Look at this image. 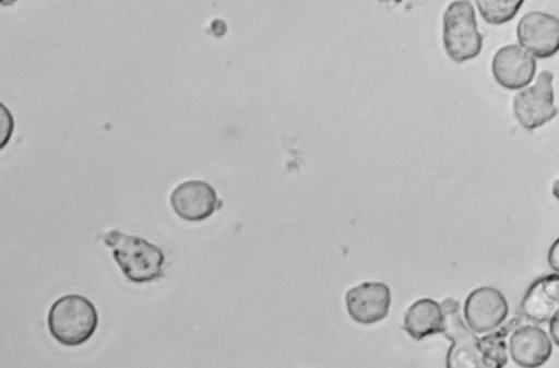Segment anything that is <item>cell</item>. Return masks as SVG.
<instances>
[{"mask_svg": "<svg viewBox=\"0 0 559 368\" xmlns=\"http://www.w3.org/2000/svg\"><path fill=\"white\" fill-rule=\"evenodd\" d=\"M102 238L112 249L115 261L129 281L146 283L163 276L165 256L160 248L117 229L104 233Z\"/></svg>", "mask_w": 559, "mask_h": 368, "instance_id": "1", "label": "cell"}, {"mask_svg": "<svg viewBox=\"0 0 559 368\" xmlns=\"http://www.w3.org/2000/svg\"><path fill=\"white\" fill-rule=\"evenodd\" d=\"M47 322L56 341L67 346H76L94 334L98 324V314L95 306L87 298L69 294L52 304Z\"/></svg>", "mask_w": 559, "mask_h": 368, "instance_id": "2", "label": "cell"}, {"mask_svg": "<svg viewBox=\"0 0 559 368\" xmlns=\"http://www.w3.org/2000/svg\"><path fill=\"white\" fill-rule=\"evenodd\" d=\"M442 40L445 52L457 63L471 60L481 51L483 36L468 0H454L443 12Z\"/></svg>", "mask_w": 559, "mask_h": 368, "instance_id": "3", "label": "cell"}, {"mask_svg": "<svg viewBox=\"0 0 559 368\" xmlns=\"http://www.w3.org/2000/svg\"><path fill=\"white\" fill-rule=\"evenodd\" d=\"M443 312V327L441 333L451 341L447 353V367L449 368H477L484 367L483 357L478 346V337L465 325L459 310L460 302L454 298H447L441 304Z\"/></svg>", "mask_w": 559, "mask_h": 368, "instance_id": "4", "label": "cell"}, {"mask_svg": "<svg viewBox=\"0 0 559 368\" xmlns=\"http://www.w3.org/2000/svg\"><path fill=\"white\" fill-rule=\"evenodd\" d=\"M554 74L544 70L537 76L534 85L515 94L513 112L520 124L527 129H536L557 115L554 103Z\"/></svg>", "mask_w": 559, "mask_h": 368, "instance_id": "5", "label": "cell"}, {"mask_svg": "<svg viewBox=\"0 0 559 368\" xmlns=\"http://www.w3.org/2000/svg\"><path fill=\"white\" fill-rule=\"evenodd\" d=\"M509 306L506 297L495 287L474 289L464 304L466 323L476 333L490 332L506 320Z\"/></svg>", "mask_w": 559, "mask_h": 368, "instance_id": "6", "label": "cell"}, {"mask_svg": "<svg viewBox=\"0 0 559 368\" xmlns=\"http://www.w3.org/2000/svg\"><path fill=\"white\" fill-rule=\"evenodd\" d=\"M516 36L523 48L538 58H549L558 51L559 21L557 16L531 11L518 23Z\"/></svg>", "mask_w": 559, "mask_h": 368, "instance_id": "7", "label": "cell"}, {"mask_svg": "<svg viewBox=\"0 0 559 368\" xmlns=\"http://www.w3.org/2000/svg\"><path fill=\"white\" fill-rule=\"evenodd\" d=\"M345 304L354 321L360 324H373L388 316L391 290L382 282H365L347 290Z\"/></svg>", "mask_w": 559, "mask_h": 368, "instance_id": "8", "label": "cell"}, {"mask_svg": "<svg viewBox=\"0 0 559 368\" xmlns=\"http://www.w3.org/2000/svg\"><path fill=\"white\" fill-rule=\"evenodd\" d=\"M170 204L175 213L182 219L199 222L210 217L221 207L222 203L209 182L188 180L173 190Z\"/></svg>", "mask_w": 559, "mask_h": 368, "instance_id": "9", "label": "cell"}, {"mask_svg": "<svg viewBox=\"0 0 559 368\" xmlns=\"http://www.w3.org/2000/svg\"><path fill=\"white\" fill-rule=\"evenodd\" d=\"M491 70L502 87L518 90L527 85L536 71L535 59L518 45H507L497 50Z\"/></svg>", "mask_w": 559, "mask_h": 368, "instance_id": "10", "label": "cell"}, {"mask_svg": "<svg viewBox=\"0 0 559 368\" xmlns=\"http://www.w3.org/2000/svg\"><path fill=\"white\" fill-rule=\"evenodd\" d=\"M509 349L511 358L522 367H538L551 356L552 345L547 333L536 325H521L513 330Z\"/></svg>", "mask_w": 559, "mask_h": 368, "instance_id": "11", "label": "cell"}, {"mask_svg": "<svg viewBox=\"0 0 559 368\" xmlns=\"http://www.w3.org/2000/svg\"><path fill=\"white\" fill-rule=\"evenodd\" d=\"M558 289L559 275L557 272L536 278L522 299V314L536 323L548 321L558 312Z\"/></svg>", "mask_w": 559, "mask_h": 368, "instance_id": "12", "label": "cell"}, {"mask_svg": "<svg viewBox=\"0 0 559 368\" xmlns=\"http://www.w3.org/2000/svg\"><path fill=\"white\" fill-rule=\"evenodd\" d=\"M442 327L443 312L440 304L433 299H418L405 313L403 328L415 340L441 333Z\"/></svg>", "mask_w": 559, "mask_h": 368, "instance_id": "13", "label": "cell"}, {"mask_svg": "<svg viewBox=\"0 0 559 368\" xmlns=\"http://www.w3.org/2000/svg\"><path fill=\"white\" fill-rule=\"evenodd\" d=\"M519 323V319H512L497 331H490L491 333L478 340L484 367L500 368L507 364L508 355L506 337Z\"/></svg>", "mask_w": 559, "mask_h": 368, "instance_id": "14", "label": "cell"}, {"mask_svg": "<svg viewBox=\"0 0 559 368\" xmlns=\"http://www.w3.org/2000/svg\"><path fill=\"white\" fill-rule=\"evenodd\" d=\"M525 0H476L481 17L489 24L501 25L511 21Z\"/></svg>", "mask_w": 559, "mask_h": 368, "instance_id": "15", "label": "cell"}, {"mask_svg": "<svg viewBox=\"0 0 559 368\" xmlns=\"http://www.w3.org/2000/svg\"><path fill=\"white\" fill-rule=\"evenodd\" d=\"M13 130V116L9 108L0 102V151L9 143Z\"/></svg>", "mask_w": 559, "mask_h": 368, "instance_id": "16", "label": "cell"}, {"mask_svg": "<svg viewBox=\"0 0 559 368\" xmlns=\"http://www.w3.org/2000/svg\"><path fill=\"white\" fill-rule=\"evenodd\" d=\"M548 262L549 265L554 269V271L558 272V240H556L549 249Z\"/></svg>", "mask_w": 559, "mask_h": 368, "instance_id": "17", "label": "cell"}, {"mask_svg": "<svg viewBox=\"0 0 559 368\" xmlns=\"http://www.w3.org/2000/svg\"><path fill=\"white\" fill-rule=\"evenodd\" d=\"M550 335L556 344H558V312L549 319Z\"/></svg>", "mask_w": 559, "mask_h": 368, "instance_id": "18", "label": "cell"}, {"mask_svg": "<svg viewBox=\"0 0 559 368\" xmlns=\"http://www.w3.org/2000/svg\"><path fill=\"white\" fill-rule=\"evenodd\" d=\"M17 0H0V4L1 5H4V7H8V5H12L13 3H15Z\"/></svg>", "mask_w": 559, "mask_h": 368, "instance_id": "19", "label": "cell"}]
</instances>
